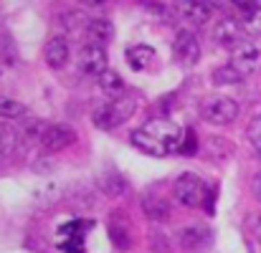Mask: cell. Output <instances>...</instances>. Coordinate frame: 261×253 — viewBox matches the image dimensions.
I'll list each match as a JSON object with an SVG mask.
<instances>
[{
  "mask_svg": "<svg viewBox=\"0 0 261 253\" xmlns=\"http://www.w3.org/2000/svg\"><path fill=\"white\" fill-rule=\"evenodd\" d=\"M135 109H137L135 99L119 96V99H112V101H107V104H99V106L94 109L91 119H94V124H96L99 129H117L119 124H124V122L135 114Z\"/></svg>",
  "mask_w": 261,
  "mask_h": 253,
  "instance_id": "cell-1",
  "label": "cell"
},
{
  "mask_svg": "<svg viewBox=\"0 0 261 253\" xmlns=\"http://www.w3.org/2000/svg\"><path fill=\"white\" fill-rule=\"evenodd\" d=\"M200 117L211 124H231L239 117V104L226 94H208L200 101Z\"/></svg>",
  "mask_w": 261,
  "mask_h": 253,
  "instance_id": "cell-2",
  "label": "cell"
},
{
  "mask_svg": "<svg viewBox=\"0 0 261 253\" xmlns=\"http://www.w3.org/2000/svg\"><path fill=\"white\" fill-rule=\"evenodd\" d=\"M175 198L185 208H198V205H203L208 200V187H205V182H203L200 175L182 172L175 180Z\"/></svg>",
  "mask_w": 261,
  "mask_h": 253,
  "instance_id": "cell-3",
  "label": "cell"
},
{
  "mask_svg": "<svg viewBox=\"0 0 261 253\" xmlns=\"http://www.w3.org/2000/svg\"><path fill=\"white\" fill-rule=\"evenodd\" d=\"M231 66L244 74V76H251L261 69V43L254 41H244L239 48L231 51Z\"/></svg>",
  "mask_w": 261,
  "mask_h": 253,
  "instance_id": "cell-4",
  "label": "cell"
},
{
  "mask_svg": "<svg viewBox=\"0 0 261 253\" xmlns=\"http://www.w3.org/2000/svg\"><path fill=\"white\" fill-rule=\"evenodd\" d=\"M244 38H246V28H244V20H236V18H231V15H226V18H221L218 23H216V28H213V41L218 43V46H223V48H239L241 43H244Z\"/></svg>",
  "mask_w": 261,
  "mask_h": 253,
  "instance_id": "cell-5",
  "label": "cell"
},
{
  "mask_svg": "<svg viewBox=\"0 0 261 253\" xmlns=\"http://www.w3.org/2000/svg\"><path fill=\"white\" fill-rule=\"evenodd\" d=\"M74 139H76L74 129L66 124H56V122H46L41 129V137H38L43 152H59V150L74 145Z\"/></svg>",
  "mask_w": 261,
  "mask_h": 253,
  "instance_id": "cell-6",
  "label": "cell"
},
{
  "mask_svg": "<svg viewBox=\"0 0 261 253\" xmlns=\"http://www.w3.org/2000/svg\"><path fill=\"white\" fill-rule=\"evenodd\" d=\"M107 64H109V59H107V48L94 46V43H84V46L79 48L76 66H79V71H82V74H87V76H96V79H99V76L107 71Z\"/></svg>",
  "mask_w": 261,
  "mask_h": 253,
  "instance_id": "cell-7",
  "label": "cell"
},
{
  "mask_svg": "<svg viewBox=\"0 0 261 253\" xmlns=\"http://www.w3.org/2000/svg\"><path fill=\"white\" fill-rule=\"evenodd\" d=\"M147 134H152L158 142H163L170 152H175V150H180V142H182V129L175 124V122H170V119H152V122H147L145 127H142Z\"/></svg>",
  "mask_w": 261,
  "mask_h": 253,
  "instance_id": "cell-8",
  "label": "cell"
},
{
  "mask_svg": "<svg viewBox=\"0 0 261 253\" xmlns=\"http://www.w3.org/2000/svg\"><path fill=\"white\" fill-rule=\"evenodd\" d=\"M173 48H175V59H177L182 66H195V64L200 61V43H198L195 33L188 31V28H182V31L175 33Z\"/></svg>",
  "mask_w": 261,
  "mask_h": 253,
  "instance_id": "cell-9",
  "label": "cell"
},
{
  "mask_svg": "<svg viewBox=\"0 0 261 253\" xmlns=\"http://www.w3.org/2000/svg\"><path fill=\"white\" fill-rule=\"evenodd\" d=\"M211 241H213V231L203 223H190L180 231V246L190 253L205 251L211 246Z\"/></svg>",
  "mask_w": 261,
  "mask_h": 253,
  "instance_id": "cell-10",
  "label": "cell"
},
{
  "mask_svg": "<svg viewBox=\"0 0 261 253\" xmlns=\"http://www.w3.org/2000/svg\"><path fill=\"white\" fill-rule=\"evenodd\" d=\"M177 13L180 18L188 23V25H195V28H203L211 15H213V5L203 3V0H188V3H180L177 5Z\"/></svg>",
  "mask_w": 261,
  "mask_h": 253,
  "instance_id": "cell-11",
  "label": "cell"
},
{
  "mask_svg": "<svg viewBox=\"0 0 261 253\" xmlns=\"http://www.w3.org/2000/svg\"><path fill=\"white\" fill-rule=\"evenodd\" d=\"M69 41L64 38V36H54L48 43H46V48H43V56H46V64L51 66V69H64L66 64H69Z\"/></svg>",
  "mask_w": 261,
  "mask_h": 253,
  "instance_id": "cell-12",
  "label": "cell"
},
{
  "mask_svg": "<svg viewBox=\"0 0 261 253\" xmlns=\"http://www.w3.org/2000/svg\"><path fill=\"white\" fill-rule=\"evenodd\" d=\"M87 38H89V43L107 48V46L112 43V38H114V25H112V20H109V18H91L87 23Z\"/></svg>",
  "mask_w": 261,
  "mask_h": 253,
  "instance_id": "cell-13",
  "label": "cell"
},
{
  "mask_svg": "<svg viewBox=\"0 0 261 253\" xmlns=\"http://www.w3.org/2000/svg\"><path fill=\"white\" fill-rule=\"evenodd\" d=\"M124 56H127L129 69H135V71H145V69H150V66L158 61L155 48H152V46H145V43H135V46H129Z\"/></svg>",
  "mask_w": 261,
  "mask_h": 253,
  "instance_id": "cell-14",
  "label": "cell"
},
{
  "mask_svg": "<svg viewBox=\"0 0 261 253\" xmlns=\"http://www.w3.org/2000/svg\"><path fill=\"white\" fill-rule=\"evenodd\" d=\"M129 139H132V145H135L140 152H145V155H150V157H165V155H170V150H168L163 142H158L152 134H147L142 127L135 129V132L129 134Z\"/></svg>",
  "mask_w": 261,
  "mask_h": 253,
  "instance_id": "cell-15",
  "label": "cell"
},
{
  "mask_svg": "<svg viewBox=\"0 0 261 253\" xmlns=\"http://www.w3.org/2000/svg\"><path fill=\"white\" fill-rule=\"evenodd\" d=\"M99 182H101V190L109 192V195H124L127 192V180L117 170H107Z\"/></svg>",
  "mask_w": 261,
  "mask_h": 253,
  "instance_id": "cell-16",
  "label": "cell"
},
{
  "mask_svg": "<svg viewBox=\"0 0 261 253\" xmlns=\"http://www.w3.org/2000/svg\"><path fill=\"white\" fill-rule=\"evenodd\" d=\"M96 84H99L101 91L114 94L117 99H119V96H124V81H122V76H119L117 71H112V69H107V71L96 79Z\"/></svg>",
  "mask_w": 261,
  "mask_h": 253,
  "instance_id": "cell-17",
  "label": "cell"
},
{
  "mask_svg": "<svg viewBox=\"0 0 261 253\" xmlns=\"http://www.w3.org/2000/svg\"><path fill=\"white\" fill-rule=\"evenodd\" d=\"M246 76L244 74H239L231 64H223V66H218L216 71H213V84L216 86H236L241 84Z\"/></svg>",
  "mask_w": 261,
  "mask_h": 253,
  "instance_id": "cell-18",
  "label": "cell"
},
{
  "mask_svg": "<svg viewBox=\"0 0 261 253\" xmlns=\"http://www.w3.org/2000/svg\"><path fill=\"white\" fill-rule=\"evenodd\" d=\"M142 208H145V213H147L150 218H155V220H165V218L170 215L168 203L160 200V198H145V200H142Z\"/></svg>",
  "mask_w": 261,
  "mask_h": 253,
  "instance_id": "cell-19",
  "label": "cell"
},
{
  "mask_svg": "<svg viewBox=\"0 0 261 253\" xmlns=\"http://www.w3.org/2000/svg\"><path fill=\"white\" fill-rule=\"evenodd\" d=\"M25 114V104H20L18 99L10 96H0V117L3 119H18Z\"/></svg>",
  "mask_w": 261,
  "mask_h": 253,
  "instance_id": "cell-20",
  "label": "cell"
},
{
  "mask_svg": "<svg viewBox=\"0 0 261 253\" xmlns=\"http://www.w3.org/2000/svg\"><path fill=\"white\" fill-rule=\"evenodd\" d=\"M15 142H18L15 129H13L10 124H0V157L10 155V152L15 150Z\"/></svg>",
  "mask_w": 261,
  "mask_h": 253,
  "instance_id": "cell-21",
  "label": "cell"
},
{
  "mask_svg": "<svg viewBox=\"0 0 261 253\" xmlns=\"http://www.w3.org/2000/svg\"><path fill=\"white\" fill-rule=\"evenodd\" d=\"M244 28L251 36H261V5H256L251 13L244 15Z\"/></svg>",
  "mask_w": 261,
  "mask_h": 253,
  "instance_id": "cell-22",
  "label": "cell"
},
{
  "mask_svg": "<svg viewBox=\"0 0 261 253\" xmlns=\"http://www.w3.org/2000/svg\"><path fill=\"white\" fill-rule=\"evenodd\" d=\"M246 137H249L251 147L261 155V114L259 117H254V119L249 122V127H246Z\"/></svg>",
  "mask_w": 261,
  "mask_h": 253,
  "instance_id": "cell-23",
  "label": "cell"
},
{
  "mask_svg": "<svg viewBox=\"0 0 261 253\" xmlns=\"http://www.w3.org/2000/svg\"><path fill=\"white\" fill-rule=\"evenodd\" d=\"M180 152H182V155H193V152H195V132H193V129H188V132L182 134Z\"/></svg>",
  "mask_w": 261,
  "mask_h": 253,
  "instance_id": "cell-24",
  "label": "cell"
},
{
  "mask_svg": "<svg viewBox=\"0 0 261 253\" xmlns=\"http://www.w3.org/2000/svg\"><path fill=\"white\" fill-rule=\"evenodd\" d=\"M249 228H251V233L261 241V215H251V218H249Z\"/></svg>",
  "mask_w": 261,
  "mask_h": 253,
  "instance_id": "cell-25",
  "label": "cell"
},
{
  "mask_svg": "<svg viewBox=\"0 0 261 253\" xmlns=\"http://www.w3.org/2000/svg\"><path fill=\"white\" fill-rule=\"evenodd\" d=\"M251 190H254V195L261 200V172L254 175V180H251Z\"/></svg>",
  "mask_w": 261,
  "mask_h": 253,
  "instance_id": "cell-26",
  "label": "cell"
}]
</instances>
